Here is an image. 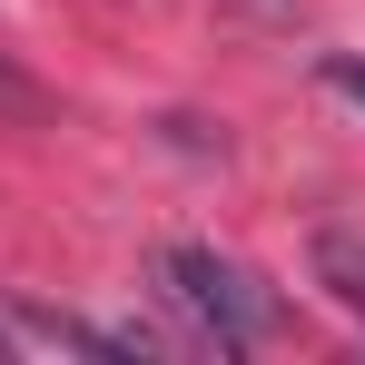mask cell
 <instances>
[{
  "instance_id": "cell-1",
  "label": "cell",
  "mask_w": 365,
  "mask_h": 365,
  "mask_svg": "<svg viewBox=\"0 0 365 365\" xmlns=\"http://www.w3.org/2000/svg\"><path fill=\"white\" fill-rule=\"evenodd\" d=\"M158 287H168V306H178L217 356H247V346L287 336V297H277L267 277H247L237 257H217V247H168V257H158Z\"/></svg>"
},
{
  "instance_id": "cell-2",
  "label": "cell",
  "mask_w": 365,
  "mask_h": 365,
  "mask_svg": "<svg viewBox=\"0 0 365 365\" xmlns=\"http://www.w3.org/2000/svg\"><path fill=\"white\" fill-rule=\"evenodd\" d=\"M316 287H326V297H336V306L365 326V237L326 227V237H316Z\"/></svg>"
},
{
  "instance_id": "cell-3",
  "label": "cell",
  "mask_w": 365,
  "mask_h": 365,
  "mask_svg": "<svg viewBox=\"0 0 365 365\" xmlns=\"http://www.w3.org/2000/svg\"><path fill=\"white\" fill-rule=\"evenodd\" d=\"M316 79H326L346 109H365V60H356V50H326V60H316Z\"/></svg>"
},
{
  "instance_id": "cell-4",
  "label": "cell",
  "mask_w": 365,
  "mask_h": 365,
  "mask_svg": "<svg viewBox=\"0 0 365 365\" xmlns=\"http://www.w3.org/2000/svg\"><path fill=\"white\" fill-rule=\"evenodd\" d=\"M0 119H40V89H30L10 60H0Z\"/></svg>"
},
{
  "instance_id": "cell-5",
  "label": "cell",
  "mask_w": 365,
  "mask_h": 365,
  "mask_svg": "<svg viewBox=\"0 0 365 365\" xmlns=\"http://www.w3.org/2000/svg\"><path fill=\"white\" fill-rule=\"evenodd\" d=\"M237 10H287V0H237Z\"/></svg>"
}]
</instances>
